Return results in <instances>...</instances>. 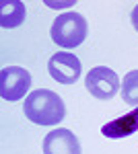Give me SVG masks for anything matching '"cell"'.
<instances>
[{
	"label": "cell",
	"mask_w": 138,
	"mask_h": 154,
	"mask_svg": "<svg viewBox=\"0 0 138 154\" xmlns=\"http://www.w3.org/2000/svg\"><path fill=\"white\" fill-rule=\"evenodd\" d=\"M43 154H81V142L70 130L58 128L43 138Z\"/></svg>",
	"instance_id": "cell-6"
},
{
	"label": "cell",
	"mask_w": 138,
	"mask_h": 154,
	"mask_svg": "<svg viewBox=\"0 0 138 154\" xmlns=\"http://www.w3.org/2000/svg\"><path fill=\"white\" fill-rule=\"evenodd\" d=\"M31 86V74L21 66H6L0 70V97L4 101H19Z\"/></svg>",
	"instance_id": "cell-4"
},
{
	"label": "cell",
	"mask_w": 138,
	"mask_h": 154,
	"mask_svg": "<svg viewBox=\"0 0 138 154\" xmlns=\"http://www.w3.org/2000/svg\"><path fill=\"white\" fill-rule=\"evenodd\" d=\"M23 111L25 117L37 125H56L66 115V107L62 103V99L58 97V93L47 91V88L29 93L25 99Z\"/></svg>",
	"instance_id": "cell-1"
},
{
	"label": "cell",
	"mask_w": 138,
	"mask_h": 154,
	"mask_svg": "<svg viewBox=\"0 0 138 154\" xmlns=\"http://www.w3.org/2000/svg\"><path fill=\"white\" fill-rule=\"evenodd\" d=\"M122 99L126 105H132L134 109L138 107V70H132L124 76L122 82Z\"/></svg>",
	"instance_id": "cell-9"
},
{
	"label": "cell",
	"mask_w": 138,
	"mask_h": 154,
	"mask_svg": "<svg viewBox=\"0 0 138 154\" xmlns=\"http://www.w3.org/2000/svg\"><path fill=\"white\" fill-rule=\"evenodd\" d=\"M25 4L21 0H14V2H6V4H2V8H0V27H4V29H14V27H19V25L25 21Z\"/></svg>",
	"instance_id": "cell-8"
},
{
	"label": "cell",
	"mask_w": 138,
	"mask_h": 154,
	"mask_svg": "<svg viewBox=\"0 0 138 154\" xmlns=\"http://www.w3.org/2000/svg\"><path fill=\"white\" fill-rule=\"evenodd\" d=\"M130 21H132V27L138 31V4L132 8V14H130Z\"/></svg>",
	"instance_id": "cell-10"
},
{
	"label": "cell",
	"mask_w": 138,
	"mask_h": 154,
	"mask_svg": "<svg viewBox=\"0 0 138 154\" xmlns=\"http://www.w3.org/2000/svg\"><path fill=\"white\" fill-rule=\"evenodd\" d=\"M134 131H138V107L132 109L128 115L114 119V121L105 123L103 128H101V134H103L105 138H111V140L128 138V136H132Z\"/></svg>",
	"instance_id": "cell-7"
},
{
	"label": "cell",
	"mask_w": 138,
	"mask_h": 154,
	"mask_svg": "<svg viewBox=\"0 0 138 154\" xmlns=\"http://www.w3.org/2000/svg\"><path fill=\"white\" fill-rule=\"evenodd\" d=\"M81 70H82L81 60L68 51H58L47 62L50 76L60 84H74L81 78Z\"/></svg>",
	"instance_id": "cell-5"
},
{
	"label": "cell",
	"mask_w": 138,
	"mask_h": 154,
	"mask_svg": "<svg viewBox=\"0 0 138 154\" xmlns=\"http://www.w3.org/2000/svg\"><path fill=\"white\" fill-rule=\"evenodd\" d=\"M87 21L79 12H64L52 23V41L62 48H79L87 39Z\"/></svg>",
	"instance_id": "cell-2"
},
{
	"label": "cell",
	"mask_w": 138,
	"mask_h": 154,
	"mask_svg": "<svg viewBox=\"0 0 138 154\" xmlns=\"http://www.w3.org/2000/svg\"><path fill=\"white\" fill-rule=\"evenodd\" d=\"M85 88L95 99H101V101H109L117 95V91H122L120 88V76L107 66H95L87 72Z\"/></svg>",
	"instance_id": "cell-3"
}]
</instances>
